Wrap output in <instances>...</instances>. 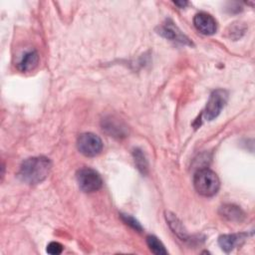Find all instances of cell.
Returning a JSON list of instances; mask_svg holds the SVG:
<instances>
[{
    "label": "cell",
    "mask_w": 255,
    "mask_h": 255,
    "mask_svg": "<svg viewBox=\"0 0 255 255\" xmlns=\"http://www.w3.org/2000/svg\"><path fill=\"white\" fill-rule=\"evenodd\" d=\"M51 161L45 156H34L25 159L19 169L18 177L27 184H38L49 174Z\"/></svg>",
    "instance_id": "6da1fadb"
},
{
    "label": "cell",
    "mask_w": 255,
    "mask_h": 255,
    "mask_svg": "<svg viewBox=\"0 0 255 255\" xmlns=\"http://www.w3.org/2000/svg\"><path fill=\"white\" fill-rule=\"evenodd\" d=\"M193 185L199 194L203 196H213L219 189L220 181L214 171L208 168H201L194 174Z\"/></svg>",
    "instance_id": "7a4b0ae2"
},
{
    "label": "cell",
    "mask_w": 255,
    "mask_h": 255,
    "mask_svg": "<svg viewBox=\"0 0 255 255\" xmlns=\"http://www.w3.org/2000/svg\"><path fill=\"white\" fill-rule=\"evenodd\" d=\"M228 101V93L225 90L217 89L213 91L202 112V118L205 121H212L218 117Z\"/></svg>",
    "instance_id": "3957f363"
},
{
    "label": "cell",
    "mask_w": 255,
    "mask_h": 255,
    "mask_svg": "<svg viewBox=\"0 0 255 255\" xmlns=\"http://www.w3.org/2000/svg\"><path fill=\"white\" fill-rule=\"evenodd\" d=\"M79 187L85 192H94L103 185V179L98 171L90 167H83L76 174Z\"/></svg>",
    "instance_id": "277c9868"
},
{
    "label": "cell",
    "mask_w": 255,
    "mask_h": 255,
    "mask_svg": "<svg viewBox=\"0 0 255 255\" xmlns=\"http://www.w3.org/2000/svg\"><path fill=\"white\" fill-rule=\"evenodd\" d=\"M77 146L80 152L84 155L96 156L103 149V141L97 134L93 132H85L78 137Z\"/></svg>",
    "instance_id": "5b68a950"
},
{
    "label": "cell",
    "mask_w": 255,
    "mask_h": 255,
    "mask_svg": "<svg viewBox=\"0 0 255 255\" xmlns=\"http://www.w3.org/2000/svg\"><path fill=\"white\" fill-rule=\"evenodd\" d=\"M193 24L196 30L203 35H212L216 32L217 29L215 19L205 12L196 14L193 18Z\"/></svg>",
    "instance_id": "8992f818"
},
{
    "label": "cell",
    "mask_w": 255,
    "mask_h": 255,
    "mask_svg": "<svg viewBox=\"0 0 255 255\" xmlns=\"http://www.w3.org/2000/svg\"><path fill=\"white\" fill-rule=\"evenodd\" d=\"M245 237H246V234L244 233L221 235L218 238V244L223 251L230 252L238 245H241L242 242L245 240Z\"/></svg>",
    "instance_id": "52a82bcc"
},
{
    "label": "cell",
    "mask_w": 255,
    "mask_h": 255,
    "mask_svg": "<svg viewBox=\"0 0 255 255\" xmlns=\"http://www.w3.org/2000/svg\"><path fill=\"white\" fill-rule=\"evenodd\" d=\"M164 37L172 40V41H177L182 44H190L189 40L173 25V23H166L162 26L161 32H160Z\"/></svg>",
    "instance_id": "ba28073f"
},
{
    "label": "cell",
    "mask_w": 255,
    "mask_h": 255,
    "mask_svg": "<svg viewBox=\"0 0 255 255\" xmlns=\"http://www.w3.org/2000/svg\"><path fill=\"white\" fill-rule=\"evenodd\" d=\"M39 63V56L36 51H31L26 53L21 61L18 63V69L21 72H30L34 70Z\"/></svg>",
    "instance_id": "9c48e42d"
},
{
    "label": "cell",
    "mask_w": 255,
    "mask_h": 255,
    "mask_svg": "<svg viewBox=\"0 0 255 255\" xmlns=\"http://www.w3.org/2000/svg\"><path fill=\"white\" fill-rule=\"evenodd\" d=\"M165 218L166 221L168 222L169 227L171 228V230L181 239V240H187L188 234L185 231L182 223L179 221V219L172 213L170 212H165Z\"/></svg>",
    "instance_id": "30bf717a"
},
{
    "label": "cell",
    "mask_w": 255,
    "mask_h": 255,
    "mask_svg": "<svg viewBox=\"0 0 255 255\" xmlns=\"http://www.w3.org/2000/svg\"><path fill=\"white\" fill-rule=\"evenodd\" d=\"M221 214H222V216H224L227 219L232 220V221H238V220L240 221L244 217L243 211L238 206H235L232 204L222 206Z\"/></svg>",
    "instance_id": "8fae6325"
},
{
    "label": "cell",
    "mask_w": 255,
    "mask_h": 255,
    "mask_svg": "<svg viewBox=\"0 0 255 255\" xmlns=\"http://www.w3.org/2000/svg\"><path fill=\"white\" fill-rule=\"evenodd\" d=\"M146 243H147V246L149 247V249L151 250V252H153L154 254H157V255L167 254V251L164 248V245L155 236L148 235L146 237Z\"/></svg>",
    "instance_id": "7c38bea8"
},
{
    "label": "cell",
    "mask_w": 255,
    "mask_h": 255,
    "mask_svg": "<svg viewBox=\"0 0 255 255\" xmlns=\"http://www.w3.org/2000/svg\"><path fill=\"white\" fill-rule=\"evenodd\" d=\"M103 129H106L113 136H121L126 133L124 128H121V125H119L112 119L105 120L103 122Z\"/></svg>",
    "instance_id": "4fadbf2b"
},
{
    "label": "cell",
    "mask_w": 255,
    "mask_h": 255,
    "mask_svg": "<svg viewBox=\"0 0 255 255\" xmlns=\"http://www.w3.org/2000/svg\"><path fill=\"white\" fill-rule=\"evenodd\" d=\"M133 157H134V162L137 166V168L142 172L144 173L146 168H147V163H146V160H145V157L143 155V153L141 152V150L139 149H134L133 151Z\"/></svg>",
    "instance_id": "5bb4252c"
},
{
    "label": "cell",
    "mask_w": 255,
    "mask_h": 255,
    "mask_svg": "<svg viewBox=\"0 0 255 255\" xmlns=\"http://www.w3.org/2000/svg\"><path fill=\"white\" fill-rule=\"evenodd\" d=\"M122 218L123 220L126 222V224L129 225L131 228H133L134 230L138 231V232H141L142 231V227L140 225V223L134 219L132 216L130 215H128V214H122Z\"/></svg>",
    "instance_id": "9a60e30c"
},
{
    "label": "cell",
    "mask_w": 255,
    "mask_h": 255,
    "mask_svg": "<svg viewBox=\"0 0 255 255\" xmlns=\"http://www.w3.org/2000/svg\"><path fill=\"white\" fill-rule=\"evenodd\" d=\"M63 246L59 242H51L47 246V252L52 255H58L62 253Z\"/></svg>",
    "instance_id": "2e32d148"
},
{
    "label": "cell",
    "mask_w": 255,
    "mask_h": 255,
    "mask_svg": "<svg viewBox=\"0 0 255 255\" xmlns=\"http://www.w3.org/2000/svg\"><path fill=\"white\" fill-rule=\"evenodd\" d=\"M174 4H175V5H177V6H179L180 8H182V7H184L185 5H187V2H186V1H181V2L175 1V2H174Z\"/></svg>",
    "instance_id": "e0dca14e"
}]
</instances>
